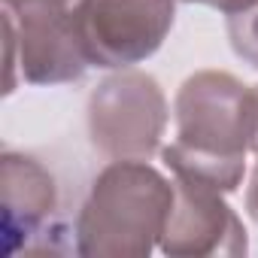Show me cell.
<instances>
[{"label":"cell","instance_id":"6da1fadb","mask_svg":"<svg viewBox=\"0 0 258 258\" xmlns=\"http://www.w3.org/2000/svg\"><path fill=\"white\" fill-rule=\"evenodd\" d=\"M173 112L176 143L161 149L173 179L237 191L252 140V85L222 70H201L179 85Z\"/></svg>","mask_w":258,"mask_h":258},{"label":"cell","instance_id":"7a4b0ae2","mask_svg":"<svg viewBox=\"0 0 258 258\" xmlns=\"http://www.w3.org/2000/svg\"><path fill=\"white\" fill-rule=\"evenodd\" d=\"M176 185L149 161L106 164L76 216L85 258H149L173 210Z\"/></svg>","mask_w":258,"mask_h":258},{"label":"cell","instance_id":"3957f363","mask_svg":"<svg viewBox=\"0 0 258 258\" xmlns=\"http://www.w3.org/2000/svg\"><path fill=\"white\" fill-rule=\"evenodd\" d=\"M167 131V97L140 70L106 76L88 97V137L112 161H149Z\"/></svg>","mask_w":258,"mask_h":258},{"label":"cell","instance_id":"277c9868","mask_svg":"<svg viewBox=\"0 0 258 258\" xmlns=\"http://www.w3.org/2000/svg\"><path fill=\"white\" fill-rule=\"evenodd\" d=\"M176 19V0H85L79 34L91 67L127 70L152 58Z\"/></svg>","mask_w":258,"mask_h":258},{"label":"cell","instance_id":"5b68a950","mask_svg":"<svg viewBox=\"0 0 258 258\" xmlns=\"http://www.w3.org/2000/svg\"><path fill=\"white\" fill-rule=\"evenodd\" d=\"M7 52L16 55V67L22 79L31 85H61L82 79L88 64L82 34H79V10L76 13H7Z\"/></svg>","mask_w":258,"mask_h":258},{"label":"cell","instance_id":"8992f818","mask_svg":"<svg viewBox=\"0 0 258 258\" xmlns=\"http://www.w3.org/2000/svg\"><path fill=\"white\" fill-rule=\"evenodd\" d=\"M176 198L167 216L158 249L170 258H210L246 255V228L225 204L222 191L198 182L173 179Z\"/></svg>","mask_w":258,"mask_h":258},{"label":"cell","instance_id":"52a82bcc","mask_svg":"<svg viewBox=\"0 0 258 258\" xmlns=\"http://www.w3.org/2000/svg\"><path fill=\"white\" fill-rule=\"evenodd\" d=\"M0 191H4V240L7 255L37 237L58 210L55 176L31 155L4 152L0 158Z\"/></svg>","mask_w":258,"mask_h":258},{"label":"cell","instance_id":"ba28073f","mask_svg":"<svg viewBox=\"0 0 258 258\" xmlns=\"http://www.w3.org/2000/svg\"><path fill=\"white\" fill-rule=\"evenodd\" d=\"M228 37L234 52L258 70V4L246 13L228 16Z\"/></svg>","mask_w":258,"mask_h":258},{"label":"cell","instance_id":"9c48e42d","mask_svg":"<svg viewBox=\"0 0 258 258\" xmlns=\"http://www.w3.org/2000/svg\"><path fill=\"white\" fill-rule=\"evenodd\" d=\"M85 0H4V10L13 16L28 13H76Z\"/></svg>","mask_w":258,"mask_h":258},{"label":"cell","instance_id":"30bf717a","mask_svg":"<svg viewBox=\"0 0 258 258\" xmlns=\"http://www.w3.org/2000/svg\"><path fill=\"white\" fill-rule=\"evenodd\" d=\"M246 210L258 222V164H255V170L249 176V185H246Z\"/></svg>","mask_w":258,"mask_h":258},{"label":"cell","instance_id":"8fae6325","mask_svg":"<svg viewBox=\"0 0 258 258\" xmlns=\"http://www.w3.org/2000/svg\"><path fill=\"white\" fill-rule=\"evenodd\" d=\"M252 140H249V149L258 155V85H252Z\"/></svg>","mask_w":258,"mask_h":258},{"label":"cell","instance_id":"7c38bea8","mask_svg":"<svg viewBox=\"0 0 258 258\" xmlns=\"http://www.w3.org/2000/svg\"><path fill=\"white\" fill-rule=\"evenodd\" d=\"M182 4H207L210 7V0H182Z\"/></svg>","mask_w":258,"mask_h":258}]
</instances>
